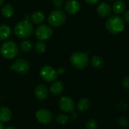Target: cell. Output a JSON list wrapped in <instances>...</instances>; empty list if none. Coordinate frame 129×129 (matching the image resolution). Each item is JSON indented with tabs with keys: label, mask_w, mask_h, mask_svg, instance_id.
<instances>
[{
	"label": "cell",
	"mask_w": 129,
	"mask_h": 129,
	"mask_svg": "<svg viewBox=\"0 0 129 129\" xmlns=\"http://www.w3.org/2000/svg\"><path fill=\"white\" fill-rule=\"evenodd\" d=\"M14 34L19 39L29 38L34 31L33 24L28 20H24L17 23L14 28Z\"/></svg>",
	"instance_id": "1"
},
{
	"label": "cell",
	"mask_w": 129,
	"mask_h": 129,
	"mask_svg": "<svg viewBox=\"0 0 129 129\" xmlns=\"http://www.w3.org/2000/svg\"><path fill=\"white\" fill-rule=\"evenodd\" d=\"M106 29L113 34H118L125 29V23L122 18L118 15H113L109 17L105 23Z\"/></svg>",
	"instance_id": "2"
},
{
	"label": "cell",
	"mask_w": 129,
	"mask_h": 129,
	"mask_svg": "<svg viewBox=\"0 0 129 129\" xmlns=\"http://www.w3.org/2000/svg\"><path fill=\"white\" fill-rule=\"evenodd\" d=\"M0 52L3 57L12 59L18 53V46L14 41H6L1 45Z\"/></svg>",
	"instance_id": "3"
},
{
	"label": "cell",
	"mask_w": 129,
	"mask_h": 129,
	"mask_svg": "<svg viewBox=\"0 0 129 129\" xmlns=\"http://www.w3.org/2000/svg\"><path fill=\"white\" fill-rule=\"evenodd\" d=\"M70 63L73 67L82 70L85 68L89 62L88 56L87 54L83 52H75L70 56Z\"/></svg>",
	"instance_id": "4"
},
{
	"label": "cell",
	"mask_w": 129,
	"mask_h": 129,
	"mask_svg": "<svg viewBox=\"0 0 129 129\" xmlns=\"http://www.w3.org/2000/svg\"><path fill=\"white\" fill-rule=\"evenodd\" d=\"M67 17L63 11L61 10L53 11L48 17V23L54 27H58L62 26L66 21Z\"/></svg>",
	"instance_id": "5"
},
{
	"label": "cell",
	"mask_w": 129,
	"mask_h": 129,
	"mask_svg": "<svg viewBox=\"0 0 129 129\" xmlns=\"http://www.w3.org/2000/svg\"><path fill=\"white\" fill-rule=\"evenodd\" d=\"M29 63L25 59L16 60L10 67V70H14L18 74H26L29 70Z\"/></svg>",
	"instance_id": "6"
},
{
	"label": "cell",
	"mask_w": 129,
	"mask_h": 129,
	"mask_svg": "<svg viewBox=\"0 0 129 129\" xmlns=\"http://www.w3.org/2000/svg\"><path fill=\"white\" fill-rule=\"evenodd\" d=\"M57 71L51 66H44L40 70L41 77L48 82H54L57 77Z\"/></svg>",
	"instance_id": "7"
},
{
	"label": "cell",
	"mask_w": 129,
	"mask_h": 129,
	"mask_svg": "<svg viewBox=\"0 0 129 129\" xmlns=\"http://www.w3.org/2000/svg\"><path fill=\"white\" fill-rule=\"evenodd\" d=\"M35 33L38 39L41 41H44L51 38V36L53 34V31L49 26L45 24H42L36 28Z\"/></svg>",
	"instance_id": "8"
},
{
	"label": "cell",
	"mask_w": 129,
	"mask_h": 129,
	"mask_svg": "<svg viewBox=\"0 0 129 129\" xmlns=\"http://www.w3.org/2000/svg\"><path fill=\"white\" fill-rule=\"evenodd\" d=\"M60 109L65 113H72L75 109V103L73 99L70 97L64 96L62 97L59 101Z\"/></svg>",
	"instance_id": "9"
},
{
	"label": "cell",
	"mask_w": 129,
	"mask_h": 129,
	"mask_svg": "<svg viewBox=\"0 0 129 129\" xmlns=\"http://www.w3.org/2000/svg\"><path fill=\"white\" fill-rule=\"evenodd\" d=\"M36 117L37 120L43 124L50 123L53 119V115L48 110L46 109H40L36 111Z\"/></svg>",
	"instance_id": "10"
},
{
	"label": "cell",
	"mask_w": 129,
	"mask_h": 129,
	"mask_svg": "<svg viewBox=\"0 0 129 129\" xmlns=\"http://www.w3.org/2000/svg\"><path fill=\"white\" fill-rule=\"evenodd\" d=\"M80 8H81L80 4L76 0H69L67 2L64 6L65 11L70 14H76L80 10Z\"/></svg>",
	"instance_id": "11"
},
{
	"label": "cell",
	"mask_w": 129,
	"mask_h": 129,
	"mask_svg": "<svg viewBox=\"0 0 129 129\" xmlns=\"http://www.w3.org/2000/svg\"><path fill=\"white\" fill-rule=\"evenodd\" d=\"M48 95V90L46 85L43 84L38 85L35 88V96L39 101H43L47 98Z\"/></svg>",
	"instance_id": "12"
},
{
	"label": "cell",
	"mask_w": 129,
	"mask_h": 129,
	"mask_svg": "<svg viewBox=\"0 0 129 129\" xmlns=\"http://www.w3.org/2000/svg\"><path fill=\"white\" fill-rule=\"evenodd\" d=\"M97 12L101 17H106L111 14L112 8L109 4L106 2H101L97 8Z\"/></svg>",
	"instance_id": "13"
},
{
	"label": "cell",
	"mask_w": 129,
	"mask_h": 129,
	"mask_svg": "<svg viewBox=\"0 0 129 129\" xmlns=\"http://www.w3.org/2000/svg\"><path fill=\"white\" fill-rule=\"evenodd\" d=\"M91 101L88 98H81L77 104V109L79 112L84 113L87 111L91 107Z\"/></svg>",
	"instance_id": "14"
},
{
	"label": "cell",
	"mask_w": 129,
	"mask_h": 129,
	"mask_svg": "<svg viewBox=\"0 0 129 129\" xmlns=\"http://www.w3.org/2000/svg\"><path fill=\"white\" fill-rule=\"evenodd\" d=\"M11 112L10 109L6 107H2L0 108V122H7L11 118Z\"/></svg>",
	"instance_id": "15"
},
{
	"label": "cell",
	"mask_w": 129,
	"mask_h": 129,
	"mask_svg": "<svg viewBox=\"0 0 129 129\" xmlns=\"http://www.w3.org/2000/svg\"><path fill=\"white\" fill-rule=\"evenodd\" d=\"M31 20L35 24H41L45 20V14L42 11H34L31 14Z\"/></svg>",
	"instance_id": "16"
},
{
	"label": "cell",
	"mask_w": 129,
	"mask_h": 129,
	"mask_svg": "<svg viewBox=\"0 0 129 129\" xmlns=\"http://www.w3.org/2000/svg\"><path fill=\"white\" fill-rule=\"evenodd\" d=\"M51 93L54 95H60L62 94L63 91V85L60 81H57L54 82L50 88Z\"/></svg>",
	"instance_id": "17"
},
{
	"label": "cell",
	"mask_w": 129,
	"mask_h": 129,
	"mask_svg": "<svg viewBox=\"0 0 129 129\" xmlns=\"http://www.w3.org/2000/svg\"><path fill=\"white\" fill-rule=\"evenodd\" d=\"M113 10L116 14H120L123 13L125 10V3L122 0H118L115 2L113 6Z\"/></svg>",
	"instance_id": "18"
},
{
	"label": "cell",
	"mask_w": 129,
	"mask_h": 129,
	"mask_svg": "<svg viewBox=\"0 0 129 129\" xmlns=\"http://www.w3.org/2000/svg\"><path fill=\"white\" fill-rule=\"evenodd\" d=\"M11 33V28L7 26L2 24L0 25V40H5L7 39Z\"/></svg>",
	"instance_id": "19"
},
{
	"label": "cell",
	"mask_w": 129,
	"mask_h": 129,
	"mask_svg": "<svg viewBox=\"0 0 129 129\" xmlns=\"http://www.w3.org/2000/svg\"><path fill=\"white\" fill-rule=\"evenodd\" d=\"M2 14L4 17L5 18H10L14 14V8L9 5V4H6L5 5H4L2 8Z\"/></svg>",
	"instance_id": "20"
},
{
	"label": "cell",
	"mask_w": 129,
	"mask_h": 129,
	"mask_svg": "<svg viewBox=\"0 0 129 129\" xmlns=\"http://www.w3.org/2000/svg\"><path fill=\"white\" fill-rule=\"evenodd\" d=\"M91 64L93 67L100 69L104 67V60L99 56H93L91 59Z\"/></svg>",
	"instance_id": "21"
},
{
	"label": "cell",
	"mask_w": 129,
	"mask_h": 129,
	"mask_svg": "<svg viewBox=\"0 0 129 129\" xmlns=\"http://www.w3.org/2000/svg\"><path fill=\"white\" fill-rule=\"evenodd\" d=\"M20 50L24 53L29 52L33 48V44L29 40H23L20 44Z\"/></svg>",
	"instance_id": "22"
},
{
	"label": "cell",
	"mask_w": 129,
	"mask_h": 129,
	"mask_svg": "<svg viewBox=\"0 0 129 129\" xmlns=\"http://www.w3.org/2000/svg\"><path fill=\"white\" fill-rule=\"evenodd\" d=\"M34 48H35V51L38 54H43L45 52L47 47H46V45L42 41H39L35 44Z\"/></svg>",
	"instance_id": "23"
},
{
	"label": "cell",
	"mask_w": 129,
	"mask_h": 129,
	"mask_svg": "<svg viewBox=\"0 0 129 129\" xmlns=\"http://www.w3.org/2000/svg\"><path fill=\"white\" fill-rule=\"evenodd\" d=\"M117 123L121 127H127L129 125V120L126 116H120L117 120Z\"/></svg>",
	"instance_id": "24"
},
{
	"label": "cell",
	"mask_w": 129,
	"mask_h": 129,
	"mask_svg": "<svg viewBox=\"0 0 129 129\" xmlns=\"http://www.w3.org/2000/svg\"><path fill=\"white\" fill-rule=\"evenodd\" d=\"M98 127V122L95 119H91L88 121H87L85 124V128L86 129H96Z\"/></svg>",
	"instance_id": "25"
},
{
	"label": "cell",
	"mask_w": 129,
	"mask_h": 129,
	"mask_svg": "<svg viewBox=\"0 0 129 129\" xmlns=\"http://www.w3.org/2000/svg\"><path fill=\"white\" fill-rule=\"evenodd\" d=\"M56 121L57 123H59L60 125H65L68 122V117H67V116H66L64 114H60L57 116Z\"/></svg>",
	"instance_id": "26"
},
{
	"label": "cell",
	"mask_w": 129,
	"mask_h": 129,
	"mask_svg": "<svg viewBox=\"0 0 129 129\" xmlns=\"http://www.w3.org/2000/svg\"><path fill=\"white\" fill-rule=\"evenodd\" d=\"M122 85L124 86V88H125L126 89L129 90V75L126 76L123 80H122Z\"/></svg>",
	"instance_id": "27"
},
{
	"label": "cell",
	"mask_w": 129,
	"mask_h": 129,
	"mask_svg": "<svg viewBox=\"0 0 129 129\" xmlns=\"http://www.w3.org/2000/svg\"><path fill=\"white\" fill-rule=\"evenodd\" d=\"M53 5L55 8H60L63 4V0H52Z\"/></svg>",
	"instance_id": "28"
},
{
	"label": "cell",
	"mask_w": 129,
	"mask_h": 129,
	"mask_svg": "<svg viewBox=\"0 0 129 129\" xmlns=\"http://www.w3.org/2000/svg\"><path fill=\"white\" fill-rule=\"evenodd\" d=\"M124 20L128 23H129V10L127 11L126 12H125V14H124Z\"/></svg>",
	"instance_id": "29"
},
{
	"label": "cell",
	"mask_w": 129,
	"mask_h": 129,
	"mask_svg": "<svg viewBox=\"0 0 129 129\" xmlns=\"http://www.w3.org/2000/svg\"><path fill=\"white\" fill-rule=\"evenodd\" d=\"M98 1L99 0H85V2L89 4H96L97 2H98Z\"/></svg>",
	"instance_id": "30"
},
{
	"label": "cell",
	"mask_w": 129,
	"mask_h": 129,
	"mask_svg": "<svg viewBox=\"0 0 129 129\" xmlns=\"http://www.w3.org/2000/svg\"><path fill=\"white\" fill-rule=\"evenodd\" d=\"M57 73V74H63V73H65V70L63 68H60V69H58Z\"/></svg>",
	"instance_id": "31"
},
{
	"label": "cell",
	"mask_w": 129,
	"mask_h": 129,
	"mask_svg": "<svg viewBox=\"0 0 129 129\" xmlns=\"http://www.w3.org/2000/svg\"><path fill=\"white\" fill-rule=\"evenodd\" d=\"M0 129H5L4 128V126H3V125L2 124V122H0Z\"/></svg>",
	"instance_id": "32"
},
{
	"label": "cell",
	"mask_w": 129,
	"mask_h": 129,
	"mask_svg": "<svg viewBox=\"0 0 129 129\" xmlns=\"http://www.w3.org/2000/svg\"><path fill=\"white\" fill-rule=\"evenodd\" d=\"M5 129H15L14 127H12V126H8V127H7Z\"/></svg>",
	"instance_id": "33"
},
{
	"label": "cell",
	"mask_w": 129,
	"mask_h": 129,
	"mask_svg": "<svg viewBox=\"0 0 129 129\" xmlns=\"http://www.w3.org/2000/svg\"><path fill=\"white\" fill-rule=\"evenodd\" d=\"M4 1H5V0H0V5H2L4 3Z\"/></svg>",
	"instance_id": "34"
},
{
	"label": "cell",
	"mask_w": 129,
	"mask_h": 129,
	"mask_svg": "<svg viewBox=\"0 0 129 129\" xmlns=\"http://www.w3.org/2000/svg\"><path fill=\"white\" fill-rule=\"evenodd\" d=\"M110 1H113V0H110Z\"/></svg>",
	"instance_id": "35"
},
{
	"label": "cell",
	"mask_w": 129,
	"mask_h": 129,
	"mask_svg": "<svg viewBox=\"0 0 129 129\" xmlns=\"http://www.w3.org/2000/svg\"><path fill=\"white\" fill-rule=\"evenodd\" d=\"M127 129H129V128H127Z\"/></svg>",
	"instance_id": "36"
}]
</instances>
